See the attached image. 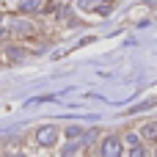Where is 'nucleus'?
<instances>
[{
	"label": "nucleus",
	"mask_w": 157,
	"mask_h": 157,
	"mask_svg": "<svg viewBox=\"0 0 157 157\" xmlns=\"http://www.w3.org/2000/svg\"><path fill=\"white\" fill-rule=\"evenodd\" d=\"M99 157H124V144L119 135H105L99 144Z\"/></svg>",
	"instance_id": "f257e3e1"
},
{
	"label": "nucleus",
	"mask_w": 157,
	"mask_h": 157,
	"mask_svg": "<svg viewBox=\"0 0 157 157\" xmlns=\"http://www.w3.org/2000/svg\"><path fill=\"white\" fill-rule=\"evenodd\" d=\"M55 141H58V130H55L52 124H44V127L36 130V144H39V146L50 149V146H55Z\"/></svg>",
	"instance_id": "f03ea898"
},
{
	"label": "nucleus",
	"mask_w": 157,
	"mask_h": 157,
	"mask_svg": "<svg viewBox=\"0 0 157 157\" xmlns=\"http://www.w3.org/2000/svg\"><path fill=\"white\" fill-rule=\"evenodd\" d=\"M77 6L83 11H97V14H108L110 11V0H77Z\"/></svg>",
	"instance_id": "7ed1b4c3"
},
{
	"label": "nucleus",
	"mask_w": 157,
	"mask_h": 157,
	"mask_svg": "<svg viewBox=\"0 0 157 157\" xmlns=\"http://www.w3.org/2000/svg\"><path fill=\"white\" fill-rule=\"evenodd\" d=\"M141 141H157V121H149L141 127Z\"/></svg>",
	"instance_id": "20e7f679"
},
{
	"label": "nucleus",
	"mask_w": 157,
	"mask_h": 157,
	"mask_svg": "<svg viewBox=\"0 0 157 157\" xmlns=\"http://www.w3.org/2000/svg\"><path fill=\"white\" fill-rule=\"evenodd\" d=\"M41 6H44L41 0H22V3H19V11H25V14H33V11H39Z\"/></svg>",
	"instance_id": "39448f33"
},
{
	"label": "nucleus",
	"mask_w": 157,
	"mask_h": 157,
	"mask_svg": "<svg viewBox=\"0 0 157 157\" xmlns=\"http://www.w3.org/2000/svg\"><path fill=\"white\" fill-rule=\"evenodd\" d=\"M80 149H83V141H80V138H77V141H69V144L63 146V157H75Z\"/></svg>",
	"instance_id": "423d86ee"
},
{
	"label": "nucleus",
	"mask_w": 157,
	"mask_h": 157,
	"mask_svg": "<svg viewBox=\"0 0 157 157\" xmlns=\"http://www.w3.org/2000/svg\"><path fill=\"white\" fill-rule=\"evenodd\" d=\"M63 135H66L69 141H77V138H83V127L72 124V127H66V130H63Z\"/></svg>",
	"instance_id": "0eeeda50"
},
{
	"label": "nucleus",
	"mask_w": 157,
	"mask_h": 157,
	"mask_svg": "<svg viewBox=\"0 0 157 157\" xmlns=\"http://www.w3.org/2000/svg\"><path fill=\"white\" fill-rule=\"evenodd\" d=\"M121 144H127V146H138V144H141V135H138V132H127V135L121 138Z\"/></svg>",
	"instance_id": "6e6552de"
},
{
	"label": "nucleus",
	"mask_w": 157,
	"mask_h": 157,
	"mask_svg": "<svg viewBox=\"0 0 157 157\" xmlns=\"http://www.w3.org/2000/svg\"><path fill=\"white\" fill-rule=\"evenodd\" d=\"M127 157H146V149H144V144H138V146H130Z\"/></svg>",
	"instance_id": "1a4fd4ad"
},
{
	"label": "nucleus",
	"mask_w": 157,
	"mask_h": 157,
	"mask_svg": "<svg viewBox=\"0 0 157 157\" xmlns=\"http://www.w3.org/2000/svg\"><path fill=\"white\" fill-rule=\"evenodd\" d=\"M0 33H3V28H0Z\"/></svg>",
	"instance_id": "9d476101"
}]
</instances>
